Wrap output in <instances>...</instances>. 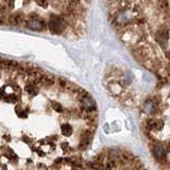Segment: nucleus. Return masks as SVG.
<instances>
[{"label":"nucleus","mask_w":170,"mask_h":170,"mask_svg":"<svg viewBox=\"0 0 170 170\" xmlns=\"http://www.w3.org/2000/svg\"><path fill=\"white\" fill-rule=\"evenodd\" d=\"M15 112H16L17 116L19 118H27L28 117V112H29V108L26 111V108H23V106L20 105H16L15 108Z\"/></svg>","instance_id":"f257e3e1"},{"label":"nucleus","mask_w":170,"mask_h":170,"mask_svg":"<svg viewBox=\"0 0 170 170\" xmlns=\"http://www.w3.org/2000/svg\"><path fill=\"white\" fill-rule=\"evenodd\" d=\"M72 131H73V129L70 124L68 123H63L61 125V132L63 133V135H65V136H69V135H71Z\"/></svg>","instance_id":"f03ea898"},{"label":"nucleus","mask_w":170,"mask_h":170,"mask_svg":"<svg viewBox=\"0 0 170 170\" xmlns=\"http://www.w3.org/2000/svg\"><path fill=\"white\" fill-rule=\"evenodd\" d=\"M3 155L7 157L8 160H10L11 162H16L17 158H18V157H17V155H16V153H15V152H14L12 149H8V150L3 153Z\"/></svg>","instance_id":"7ed1b4c3"},{"label":"nucleus","mask_w":170,"mask_h":170,"mask_svg":"<svg viewBox=\"0 0 170 170\" xmlns=\"http://www.w3.org/2000/svg\"><path fill=\"white\" fill-rule=\"evenodd\" d=\"M50 103H51V108H52L56 112H58V113H63V112H64V108H63L61 103H59V102H56V101H51Z\"/></svg>","instance_id":"20e7f679"},{"label":"nucleus","mask_w":170,"mask_h":170,"mask_svg":"<svg viewBox=\"0 0 170 170\" xmlns=\"http://www.w3.org/2000/svg\"><path fill=\"white\" fill-rule=\"evenodd\" d=\"M61 148H62V150L64 151V152H67V151H69V149H70L69 144L67 141H63L62 144H61Z\"/></svg>","instance_id":"39448f33"},{"label":"nucleus","mask_w":170,"mask_h":170,"mask_svg":"<svg viewBox=\"0 0 170 170\" xmlns=\"http://www.w3.org/2000/svg\"><path fill=\"white\" fill-rule=\"evenodd\" d=\"M23 141H25V143H27V144H29L30 146H31V141H32V139H31L29 136H27V135H23Z\"/></svg>","instance_id":"423d86ee"},{"label":"nucleus","mask_w":170,"mask_h":170,"mask_svg":"<svg viewBox=\"0 0 170 170\" xmlns=\"http://www.w3.org/2000/svg\"><path fill=\"white\" fill-rule=\"evenodd\" d=\"M36 166H37V168H38L39 170H47V169H48L46 165H44V164H40V163H38L37 165H36Z\"/></svg>","instance_id":"0eeeda50"},{"label":"nucleus","mask_w":170,"mask_h":170,"mask_svg":"<svg viewBox=\"0 0 170 170\" xmlns=\"http://www.w3.org/2000/svg\"><path fill=\"white\" fill-rule=\"evenodd\" d=\"M63 160H64V158H62V157H58V158H56V160H54V164H56V165H59V164L62 163Z\"/></svg>","instance_id":"6e6552de"},{"label":"nucleus","mask_w":170,"mask_h":170,"mask_svg":"<svg viewBox=\"0 0 170 170\" xmlns=\"http://www.w3.org/2000/svg\"><path fill=\"white\" fill-rule=\"evenodd\" d=\"M35 152L38 154L39 156H44V152H42V151H40V149H35Z\"/></svg>","instance_id":"1a4fd4ad"},{"label":"nucleus","mask_w":170,"mask_h":170,"mask_svg":"<svg viewBox=\"0 0 170 170\" xmlns=\"http://www.w3.org/2000/svg\"><path fill=\"white\" fill-rule=\"evenodd\" d=\"M104 168V167H103ZM103 168H99V169H96V170H103Z\"/></svg>","instance_id":"9d476101"}]
</instances>
